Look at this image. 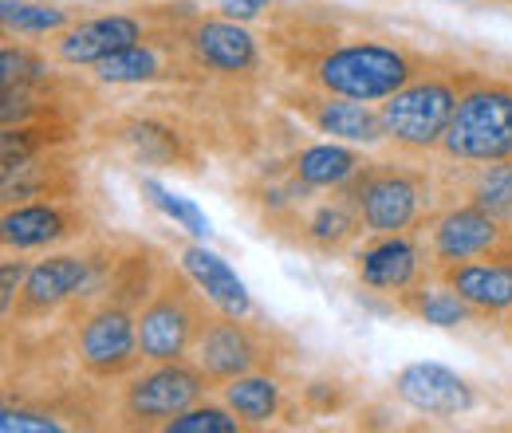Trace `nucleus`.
I'll return each mask as SVG.
<instances>
[{"mask_svg":"<svg viewBox=\"0 0 512 433\" xmlns=\"http://www.w3.org/2000/svg\"><path fill=\"white\" fill-rule=\"evenodd\" d=\"M87 225L79 205H67L60 197H36V201H16L4 205L0 217V241L8 252H40V248L64 245L79 237Z\"/></svg>","mask_w":512,"mask_h":433,"instance_id":"obj_13","label":"nucleus"},{"mask_svg":"<svg viewBox=\"0 0 512 433\" xmlns=\"http://www.w3.org/2000/svg\"><path fill=\"white\" fill-rule=\"evenodd\" d=\"M186 52L197 71L221 79H253L260 71V44L256 36L229 16H193L186 24Z\"/></svg>","mask_w":512,"mask_h":433,"instance_id":"obj_12","label":"nucleus"},{"mask_svg":"<svg viewBox=\"0 0 512 433\" xmlns=\"http://www.w3.org/2000/svg\"><path fill=\"white\" fill-rule=\"evenodd\" d=\"M418 75H426V60L402 44H383V40L331 44L308 67V83L316 91L343 95L355 103H383Z\"/></svg>","mask_w":512,"mask_h":433,"instance_id":"obj_1","label":"nucleus"},{"mask_svg":"<svg viewBox=\"0 0 512 433\" xmlns=\"http://www.w3.org/2000/svg\"><path fill=\"white\" fill-rule=\"evenodd\" d=\"M142 193H146V201H150V205H158L170 221H178L186 233H193V237H205V233H209V217H205L193 201L178 197V193H170L166 186H158L154 178H142Z\"/></svg>","mask_w":512,"mask_h":433,"instance_id":"obj_29","label":"nucleus"},{"mask_svg":"<svg viewBox=\"0 0 512 433\" xmlns=\"http://www.w3.org/2000/svg\"><path fill=\"white\" fill-rule=\"evenodd\" d=\"M367 166V158L351 146V142H316V146H304L292 166H288V178H296L300 186L308 189H343L359 170Z\"/></svg>","mask_w":512,"mask_h":433,"instance_id":"obj_20","label":"nucleus"},{"mask_svg":"<svg viewBox=\"0 0 512 433\" xmlns=\"http://www.w3.org/2000/svg\"><path fill=\"white\" fill-rule=\"evenodd\" d=\"M284 103L312 126L316 134H327L335 142H351V146H375L383 142V115L375 103H355L343 95H327V91H288Z\"/></svg>","mask_w":512,"mask_h":433,"instance_id":"obj_14","label":"nucleus"},{"mask_svg":"<svg viewBox=\"0 0 512 433\" xmlns=\"http://www.w3.org/2000/svg\"><path fill=\"white\" fill-rule=\"evenodd\" d=\"M245 430V422L229 410V406H209V402H197L186 414L170 418L162 433H237Z\"/></svg>","mask_w":512,"mask_h":433,"instance_id":"obj_28","label":"nucleus"},{"mask_svg":"<svg viewBox=\"0 0 512 433\" xmlns=\"http://www.w3.org/2000/svg\"><path fill=\"white\" fill-rule=\"evenodd\" d=\"M501 323H505V331H509V339H512V311L505 315V319H501Z\"/></svg>","mask_w":512,"mask_h":433,"instance_id":"obj_33","label":"nucleus"},{"mask_svg":"<svg viewBox=\"0 0 512 433\" xmlns=\"http://www.w3.org/2000/svg\"><path fill=\"white\" fill-rule=\"evenodd\" d=\"M99 280V260L87 252H56L44 256L28 268L24 288L12 304V315L4 323H32V319H48L52 311L67 308L71 300L87 296Z\"/></svg>","mask_w":512,"mask_h":433,"instance_id":"obj_11","label":"nucleus"},{"mask_svg":"<svg viewBox=\"0 0 512 433\" xmlns=\"http://www.w3.org/2000/svg\"><path fill=\"white\" fill-rule=\"evenodd\" d=\"M24 276H28L24 260H4L0 264V311H4V319L12 315V304H16L20 288H24Z\"/></svg>","mask_w":512,"mask_h":433,"instance_id":"obj_31","label":"nucleus"},{"mask_svg":"<svg viewBox=\"0 0 512 433\" xmlns=\"http://www.w3.org/2000/svg\"><path fill=\"white\" fill-rule=\"evenodd\" d=\"M347 193L359 205L363 229L371 237H394V233H414L430 217V178L422 170L406 166H383L367 162L351 182Z\"/></svg>","mask_w":512,"mask_h":433,"instance_id":"obj_5","label":"nucleus"},{"mask_svg":"<svg viewBox=\"0 0 512 433\" xmlns=\"http://www.w3.org/2000/svg\"><path fill=\"white\" fill-rule=\"evenodd\" d=\"M182 268L193 276V284L209 296V304L229 315H253V296L245 288V280L209 248L186 245L182 248Z\"/></svg>","mask_w":512,"mask_h":433,"instance_id":"obj_19","label":"nucleus"},{"mask_svg":"<svg viewBox=\"0 0 512 433\" xmlns=\"http://www.w3.org/2000/svg\"><path fill=\"white\" fill-rule=\"evenodd\" d=\"M75 193H79V182L71 178V166L48 154L28 158L24 166L4 174V205L36 201V197H75Z\"/></svg>","mask_w":512,"mask_h":433,"instance_id":"obj_22","label":"nucleus"},{"mask_svg":"<svg viewBox=\"0 0 512 433\" xmlns=\"http://www.w3.org/2000/svg\"><path fill=\"white\" fill-rule=\"evenodd\" d=\"M79 20V8L60 0H0V28L16 40H48Z\"/></svg>","mask_w":512,"mask_h":433,"instance_id":"obj_21","label":"nucleus"},{"mask_svg":"<svg viewBox=\"0 0 512 433\" xmlns=\"http://www.w3.org/2000/svg\"><path fill=\"white\" fill-rule=\"evenodd\" d=\"M469 201L481 205V209H489L501 221H512V158L481 166V174L469 186Z\"/></svg>","mask_w":512,"mask_h":433,"instance_id":"obj_27","label":"nucleus"},{"mask_svg":"<svg viewBox=\"0 0 512 433\" xmlns=\"http://www.w3.org/2000/svg\"><path fill=\"white\" fill-rule=\"evenodd\" d=\"M48 79V63L28 48H12L4 44L0 52V87H28V83H44Z\"/></svg>","mask_w":512,"mask_h":433,"instance_id":"obj_30","label":"nucleus"},{"mask_svg":"<svg viewBox=\"0 0 512 433\" xmlns=\"http://www.w3.org/2000/svg\"><path fill=\"white\" fill-rule=\"evenodd\" d=\"M178 4H154L146 12H99V16H79L67 32L56 36L52 56L64 67H99L103 60L127 52L134 44H142L146 36H154L166 24H178L193 16L190 8L174 12Z\"/></svg>","mask_w":512,"mask_h":433,"instance_id":"obj_6","label":"nucleus"},{"mask_svg":"<svg viewBox=\"0 0 512 433\" xmlns=\"http://www.w3.org/2000/svg\"><path fill=\"white\" fill-rule=\"evenodd\" d=\"M292 221H296V245L308 248V252H323V256H331V252H343V248L351 245L359 233H363V217H359V205H355V197L343 189H331V197L320 201V205H312L304 217H296V213H288Z\"/></svg>","mask_w":512,"mask_h":433,"instance_id":"obj_18","label":"nucleus"},{"mask_svg":"<svg viewBox=\"0 0 512 433\" xmlns=\"http://www.w3.org/2000/svg\"><path fill=\"white\" fill-rule=\"evenodd\" d=\"M465 71H426L414 83H406L402 91H394L390 99L379 103L386 138L402 150L414 154H430L442 146L446 126L453 119L457 95H461Z\"/></svg>","mask_w":512,"mask_h":433,"instance_id":"obj_4","label":"nucleus"},{"mask_svg":"<svg viewBox=\"0 0 512 433\" xmlns=\"http://www.w3.org/2000/svg\"><path fill=\"white\" fill-rule=\"evenodd\" d=\"M71 138V126L60 115H48V119H32V123L20 126H4V138H0V154H4V174L24 166L28 158H40L56 146H64Z\"/></svg>","mask_w":512,"mask_h":433,"instance_id":"obj_24","label":"nucleus"},{"mask_svg":"<svg viewBox=\"0 0 512 433\" xmlns=\"http://www.w3.org/2000/svg\"><path fill=\"white\" fill-rule=\"evenodd\" d=\"M209 296L193 284V276L182 268H162L158 288L138 308V343L146 363H178L197 351V339L213 311L205 304Z\"/></svg>","mask_w":512,"mask_h":433,"instance_id":"obj_3","label":"nucleus"},{"mask_svg":"<svg viewBox=\"0 0 512 433\" xmlns=\"http://www.w3.org/2000/svg\"><path fill=\"white\" fill-rule=\"evenodd\" d=\"M442 284H449L481 319H505L512 311V264L509 260H457L434 272Z\"/></svg>","mask_w":512,"mask_h":433,"instance_id":"obj_17","label":"nucleus"},{"mask_svg":"<svg viewBox=\"0 0 512 433\" xmlns=\"http://www.w3.org/2000/svg\"><path fill=\"white\" fill-rule=\"evenodd\" d=\"M221 402L245 422V426H268L280 414V382L268 371L241 374L221 386Z\"/></svg>","mask_w":512,"mask_h":433,"instance_id":"obj_23","label":"nucleus"},{"mask_svg":"<svg viewBox=\"0 0 512 433\" xmlns=\"http://www.w3.org/2000/svg\"><path fill=\"white\" fill-rule=\"evenodd\" d=\"M355 276L363 288L383 292V296H402L414 284L426 280V252L410 233L394 237H375L371 245L355 256Z\"/></svg>","mask_w":512,"mask_h":433,"instance_id":"obj_16","label":"nucleus"},{"mask_svg":"<svg viewBox=\"0 0 512 433\" xmlns=\"http://www.w3.org/2000/svg\"><path fill=\"white\" fill-rule=\"evenodd\" d=\"M213 382L201 367L178 363H150V371H134L119 398V426L123 430H162L170 418L186 414L190 406L205 402Z\"/></svg>","mask_w":512,"mask_h":433,"instance_id":"obj_7","label":"nucleus"},{"mask_svg":"<svg viewBox=\"0 0 512 433\" xmlns=\"http://www.w3.org/2000/svg\"><path fill=\"white\" fill-rule=\"evenodd\" d=\"M272 0H221V16H229V20H256L264 8H268Z\"/></svg>","mask_w":512,"mask_h":433,"instance_id":"obj_32","label":"nucleus"},{"mask_svg":"<svg viewBox=\"0 0 512 433\" xmlns=\"http://www.w3.org/2000/svg\"><path fill=\"white\" fill-rule=\"evenodd\" d=\"M193 355H197V367L205 371V378L217 390L241 374L272 371L284 359L280 343L268 327H256L249 315H229V311H217L205 323Z\"/></svg>","mask_w":512,"mask_h":433,"instance_id":"obj_8","label":"nucleus"},{"mask_svg":"<svg viewBox=\"0 0 512 433\" xmlns=\"http://www.w3.org/2000/svg\"><path fill=\"white\" fill-rule=\"evenodd\" d=\"M438 150L461 166H489L512 158V83L465 71Z\"/></svg>","mask_w":512,"mask_h":433,"instance_id":"obj_2","label":"nucleus"},{"mask_svg":"<svg viewBox=\"0 0 512 433\" xmlns=\"http://www.w3.org/2000/svg\"><path fill=\"white\" fill-rule=\"evenodd\" d=\"M75 359L91 382L130 378L146 363L138 343V311L115 300H99L83 311L75 331Z\"/></svg>","mask_w":512,"mask_h":433,"instance_id":"obj_9","label":"nucleus"},{"mask_svg":"<svg viewBox=\"0 0 512 433\" xmlns=\"http://www.w3.org/2000/svg\"><path fill=\"white\" fill-rule=\"evenodd\" d=\"M119 138L127 142L142 162H150V166H186V170H190V146H186V138L174 134L170 126L130 119V123L119 126Z\"/></svg>","mask_w":512,"mask_h":433,"instance_id":"obj_26","label":"nucleus"},{"mask_svg":"<svg viewBox=\"0 0 512 433\" xmlns=\"http://www.w3.org/2000/svg\"><path fill=\"white\" fill-rule=\"evenodd\" d=\"M394 394L402 406L426 418H461L477 406V390L469 386V378L442 363H406L394 374Z\"/></svg>","mask_w":512,"mask_h":433,"instance_id":"obj_15","label":"nucleus"},{"mask_svg":"<svg viewBox=\"0 0 512 433\" xmlns=\"http://www.w3.org/2000/svg\"><path fill=\"white\" fill-rule=\"evenodd\" d=\"M422 229H430L426 252H430L434 272L446 264H457V260H481V256L512 264V221L493 217L489 209H481L473 201L426 217Z\"/></svg>","mask_w":512,"mask_h":433,"instance_id":"obj_10","label":"nucleus"},{"mask_svg":"<svg viewBox=\"0 0 512 433\" xmlns=\"http://www.w3.org/2000/svg\"><path fill=\"white\" fill-rule=\"evenodd\" d=\"M398 308L406 311V315H414L418 323H430V327H461V323H469V319H481L477 311L469 308L449 284L438 280V288L434 284H414L410 292H402L398 296Z\"/></svg>","mask_w":512,"mask_h":433,"instance_id":"obj_25","label":"nucleus"}]
</instances>
